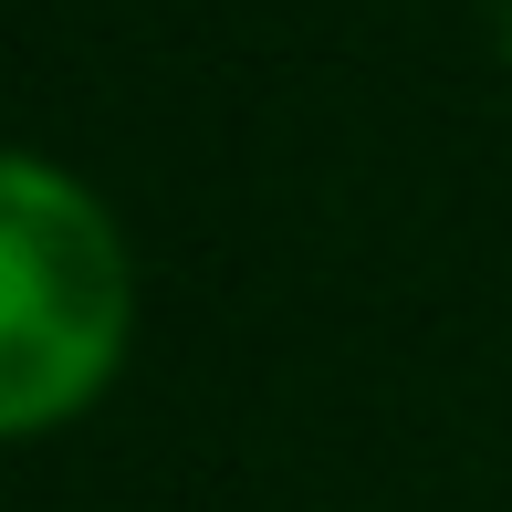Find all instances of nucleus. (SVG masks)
<instances>
[{"label":"nucleus","instance_id":"obj_1","mask_svg":"<svg viewBox=\"0 0 512 512\" xmlns=\"http://www.w3.org/2000/svg\"><path fill=\"white\" fill-rule=\"evenodd\" d=\"M136 241L74 168L0 147V439H53L136 356Z\"/></svg>","mask_w":512,"mask_h":512},{"label":"nucleus","instance_id":"obj_2","mask_svg":"<svg viewBox=\"0 0 512 512\" xmlns=\"http://www.w3.org/2000/svg\"><path fill=\"white\" fill-rule=\"evenodd\" d=\"M502 63H512V0H502Z\"/></svg>","mask_w":512,"mask_h":512}]
</instances>
